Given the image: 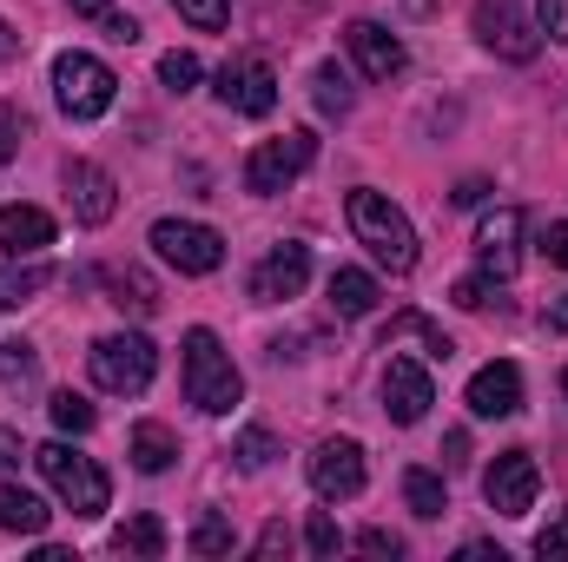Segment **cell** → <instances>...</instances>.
<instances>
[{
  "instance_id": "cell-1",
  "label": "cell",
  "mask_w": 568,
  "mask_h": 562,
  "mask_svg": "<svg viewBox=\"0 0 568 562\" xmlns=\"http://www.w3.org/2000/svg\"><path fill=\"white\" fill-rule=\"evenodd\" d=\"M185 404L192 411H205V418H232L239 411V398H245V378H239V364H232V351L219 344V331H205V324H192L185 331Z\"/></svg>"
},
{
  "instance_id": "cell-2",
  "label": "cell",
  "mask_w": 568,
  "mask_h": 562,
  "mask_svg": "<svg viewBox=\"0 0 568 562\" xmlns=\"http://www.w3.org/2000/svg\"><path fill=\"white\" fill-rule=\"evenodd\" d=\"M344 212H351L357 245H371V259H377L384 272H410V265H417V225H410V219H404L384 192L357 185V192L344 199Z\"/></svg>"
},
{
  "instance_id": "cell-3",
  "label": "cell",
  "mask_w": 568,
  "mask_h": 562,
  "mask_svg": "<svg viewBox=\"0 0 568 562\" xmlns=\"http://www.w3.org/2000/svg\"><path fill=\"white\" fill-rule=\"evenodd\" d=\"M33 463H40V476L53 483V496L73 510V516H106V503H113V483H106V470L93 463V456H80L73 443H40L33 450Z\"/></svg>"
},
{
  "instance_id": "cell-4",
  "label": "cell",
  "mask_w": 568,
  "mask_h": 562,
  "mask_svg": "<svg viewBox=\"0 0 568 562\" xmlns=\"http://www.w3.org/2000/svg\"><path fill=\"white\" fill-rule=\"evenodd\" d=\"M53 100H60V113L67 120H100V113H113V100H120V80H113V67L106 60H93V53H60L53 60Z\"/></svg>"
},
{
  "instance_id": "cell-5",
  "label": "cell",
  "mask_w": 568,
  "mask_h": 562,
  "mask_svg": "<svg viewBox=\"0 0 568 562\" xmlns=\"http://www.w3.org/2000/svg\"><path fill=\"white\" fill-rule=\"evenodd\" d=\"M87 371H93L100 391L140 398L145 384H152V371H159V351H152V338H140V331H113V338H100L87 351Z\"/></svg>"
},
{
  "instance_id": "cell-6",
  "label": "cell",
  "mask_w": 568,
  "mask_h": 562,
  "mask_svg": "<svg viewBox=\"0 0 568 562\" xmlns=\"http://www.w3.org/2000/svg\"><path fill=\"white\" fill-rule=\"evenodd\" d=\"M152 252H159L172 272H185V279H205V272L225 265V239H219L212 225H199V219H159V225H152Z\"/></svg>"
},
{
  "instance_id": "cell-7",
  "label": "cell",
  "mask_w": 568,
  "mask_h": 562,
  "mask_svg": "<svg viewBox=\"0 0 568 562\" xmlns=\"http://www.w3.org/2000/svg\"><path fill=\"white\" fill-rule=\"evenodd\" d=\"M311 159H317V140H311L304 127H297V133H284V140L252 145V159H245V192L272 199V192H284L291 179H304V172H311Z\"/></svg>"
},
{
  "instance_id": "cell-8",
  "label": "cell",
  "mask_w": 568,
  "mask_h": 562,
  "mask_svg": "<svg viewBox=\"0 0 568 562\" xmlns=\"http://www.w3.org/2000/svg\"><path fill=\"white\" fill-rule=\"evenodd\" d=\"M371 483V463H364V443L357 436H324L317 450H311V490L324 496V503H344V496H357Z\"/></svg>"
},
{
  "instance_id": "cell-9",
  "label": "cell",
  "mask_w": 568,
  "mask_h": 562,
  "mask_svg": "<svg viewBox=\"0 0 568 562\" xmlns=\"http://www.w3.org/2000/svg\"><path fill=\"white\" fill-rule=\"evenodd\" d=\"M476 40H483L496 60H516V67L542 53V27H529L516 0H476Z\"/></svg>"
},
{
  "instance_id": "cell-10",
  "label": "cell",
  "mask_w": 568,
  "mask_h": 562,
  "mask_svg": "<svg viewBox=\"0 0 568 562\" xmlns=\"http://www.w3.org/2000/svg\"><path fill=\"white\" fill-rule=\"evenodd\" d=\"M536 490H542V470L529 450H503L489 470H483V496L496 516H529L536 510Z\"/></svg>"
},
{
  "instance_id": "cell-11",
  "label": "cell",
  "mask_w": 568,
  "mask_h": 562,
  "mask_svg": "<svg viewBox=\"0 0 568 562\" xmlns=\"http://www.w3.org/2000/svg\"><path fill=\"white\" fill-rule=\"evenodd\" d=\"M219 100L232 107V113H245V120H265L272 107H278V73H272V60H225L219 67Z\"/></svg>"
},
{
  "instance_id": "cell-12",
  "label": "cell",
  "mask_w": 568,
  "mask_h": 562,
  "mask_svg": "<svg viewBox=\"0 0 568 562\" xmlns=\"http://www.w3.org/2000/svg\"><path fill=\"white\" fill-rule=\"evenodd\" d=\"M476 265H483V279H496V284L516 279V265H523V212L516 205L483 212V225H476Z\"/></svg>"
},
{
  "instance_id": "cell-13",
  "label": "cell",
  "mask_w": 568,
  "mask_h": 562,
  "mask_svg": "<svg viewBox=\"0 0 568 562\" xmlns=\"http://www.w3.org/2000/svg\"><path fill=\"white\" fill-rule=\"evenodd\" d=\"M60 185H67V205H73L80 225H106V219L120 212V185H113V172L93 165V159H67V165H60Z\"/></svg>"
},
{
  "instance_id": "cell-14",
  "label": "cell",
  "mask_w": 568,
  "mask_h": 562,
  "mask_svg": "<svg viewBox=\"0 0 568 562\" xmlns=\"http://www.w3.org/2000/svg\"><path fill=\"white\" fill-rule=\"evenodd\" d=\"M344 47H351V60L364 67V80H397V73L410 67V47H404L384 20H351V27H344Z\"/></svg>"
},
{
  "instance_id": "cell-15",
  "label": "cell",
  "mask_w": 568,
  "mask_h": 562,
  "mask_svg": "<svg viewBox=\"0 0 568 562\" xmlns=\"http://www.w3.org/2000/svg\"><path fill=\"white\" fill-rule=\"evenodd\" d=\"M304 284H311V245L284 239V245H272V252L258 259V272H252V298H258V304H284V298H297Z\"/></svg>"
},
{
  "instance_id": "cell-16",
  "label": "cell",
  "mask_w": 568,
  "mask_h": 562,
  "mask_svg": "<svg viewBox=\"0 0 568 562\" xmlns=\"http://www.w3.org/2000/svg\"><path fill=\"white\" fill-rule=\"evenodd\" d=\"M429 404H436L429 371L417 358H390V364H384V411H390V423H424Z\"/></svg>"
},
{
  "instance_id": "cell-17",
  "label": "cell",
  "mask_w": 568,
  "mask_h": 562,
  "mask_svg": "<svg viewBox=\"0 0 568 562\" xmlns=\"http://www.w3.org/2000/svg\"><path fill=\"white\" fill-rule=\"evenodd\" d=\"M469 411L476 418H516L523 411V371L509 364V358H496V364H483L476 378H469Z\"/></svg>"
},
{
  "instance_id": "cell-18",
  "label": "cell",
  "mask_w": 568,
  "mask_h": 562,
  "mask_svg": "<svg viewBox=\"0 0 568 562\" xmlns=\"http://www.w3.org/2000/svg\"><path fill=\"white\" fill-rule=\"evenodd\" d=\"M0 245L7 259H40L53 245V219L40 205H0Z\"/></svg>"
},
{
  "instance_id": "cell-19",
  "label": "cell",
  "mask_w": 568,
  "mask_h": 562,
  "mask_svg": "<svg viewBox=\"0 0 568 562\" xmlns=\"http://www.w3.org/2000/svg\"><path fill=\"white\" fill-rule=\"evenodd\" d=\"M100 284H106V304H120L126 318H152L159 311V284L145 279L140 265H106Z\"/></svg>"
},
{
  "instance_id": "cell-20",
  "label": "cell",
  "mask_w": 568,
  "mask_h": 562,
  "mask_svg": "<svg viewBox=\"0 0 568 562\" xmlns=\"http://www.w3.org/2000/svg\"><path fill=\"white\" fill-rule=\"evenodd\" d=\"M397 344H424L429 364H449V358H456V344H449V338L429 324L424 311H397V318L384 324V351H397Z\"/></svg>"
},
{
  "instance_id": "cell-21",
  "label": "cell",
  "mask_w": 568,
  "mask_h": 562,
  "mask_svg": "<svg viewBox=\"0 0 568 562\" xmlns=\"http://www.w3.org/2000/svg\"><path fill=\"white\" fill-rule=\"evenodd\" d=\"M47 523H53V510H47L33 490L0 483V530H7V536H47Z\"/></svg>"
},
{
  "instance_id": "cell-22",
  "label": "cell",
  "mask_w": 568,
  "mask_h": 562,
  "mask_svg": "<svg viewBox=\"0 0 568 562\" xmlns=\"http://www.w3.org/2000/svg\"><path fill=\"white\" fill-rule=\"evenodd\" d=\"M126 456H133V470H140V476H165V470H172V456H179V436H172L165 423H133Z\"/></svg>"
},
{
  "instance_id": "cell-23",
  "label": "cell",
  "mask_w": 568,
  "mask_h": 562,
  "mask_svg": "<svg viewBox=\"0 0 568 562\" xmlns=\"http://www.w3.org/2000/svg\"><path fill=\"white\" fill-rule=\"evenodd\" d=\"M47 284H53V265H40V259H13V265H0V311L33 304Z\"/></svg>"
},
{
  "instance_id": "cell-24",
  "label": "cell",
  "mask_w": 568,
  "mask_h": 562,
  "mask_svg": "<svg viewBox=\"0 0 568 562\" xmlns=\"http://www.w3.org/2000/svg\"><path fill=\"white\" fill-rule=\"evenodd\" d=\"M331 304H337V318H371L377 311V279L357 272V265H337L331 272Z\"/></svg>"
},
{
  "instance_id": "cell-25",
  "label": "cell",
  "mask_w": 568,
  "mask_h": 562,
  "mask_svg": "<svg viewBox=\"0 0 568 562\" xmlns=\"http://www.w3.org/2000/svg\"><path fill=\"white\" fill-rule=\"evenodd\" d=\"M113 550H120V556H165V523H159V516H133V523H120V530H113Z\"/></svg>"
},
{
  "instance_id": "cell-26",
  "label": "cell",
  "mask_w": 568,
  "mask_h": 562,
  "mask_svg": "<svg viewBox=\"0 0 568 562\" xmlns=\"http://www.w3.org/2000/svg\"><path fill=\"white\" fill-rule=\"evenodd\" d=\"M404 503H410L424 523H436V516L449 510V490H443V476H436V470H404Z\"/></svg>"
},
{
  "instance_id": "cell-27",
  "label": "cell",
  "mask_w": 568,
  "mask_h": 562,
  "mask_svg": "<svg viewBox=\"0 0 568 562\" xmlns=\"http://www.w3.org/2000/svg\"><path fill=\"white\" fill-rule=\"evenodd\" d=\"M311 100H317V113H351V73L337 67V60H324L317 73H311Z\"/></svg>"
},
{
  "instance_id": "cell-28",
  "label": "cell",
  "mask_w": 568,
  "mask_h": 562,
  "mask_svg": "<svg viewBox=\"0 0 568 562\" xmlns=\"http://www.w3.org/2000/svg\"><path fill=\"white\" fill-rule=\"evenodd\" d=\"M0 384H7V391L40 384V351H33V344H20V338H7V344H0Z\"/></svg>"
},
{
  "instance_id": "cell-29",
  "label": "cell",
  "mask_w": 568,
  "mask_h": 562,
  "mask_svg": "<svg viewBox=\"0 0 568 562\" xmlns=\"http://www.w3.org/2000/svg\"><path fill=\"white\" fill-rule=\"evenodd\" d=\"M232 456H239V470H265V463L278 456V436H272L265 423H252V430H239V443H232Z\"/></svg>"
},
{
  "instance_id": "cell-30",
  "label": "cell",
  "mask_w": 568,
  "mask_h": 562,
  "mask_svg": "<svg viewBox=\"0 0 568 562\" xmlns=\"http://www.w3.org/2000/svg\"><path fill=\"white\" fill-rule=\"evenodd\" d=\"M232 550H239V536H232L225 516H199L192 523V556H232Z\"/></svg>"
},
{
  "instance_id": "cell-31",
  "label": "cell",
  "mask_w": 568,
  "mask_h": 562,
  "mask_svg": "<svg viewBox=\"0 0 568 562\" xmlns=\"http://www.w3.org/2000/svg\"><path fill=\"white\" fill-rule=\"evenodd\" d=\"M47 411H53V423H60V430H67V436H87V430H93V423H100V411H93V404H87V398H80V391H60V398H53V404H47Z\"/></svg>"
},
{
  "instance_id": "cell-32",
  "label": "cell",
  "mask_w": 568,
  "mask_h": 562,
  "mask_svg": "<svg viewBox=\"0 0 568 562\" xmlns=\"http://www.w3.org/2000/svg\"><path fill=\"white\" fill-rule=\"evenodd\" d=\"M159 80H165V93H192V87H199V53L172 47V53L159 60Z\"/></svg>"
},
{
  "instance_id": "cell-33",
  "label": "cell",
  "mask_w": 568,
  "mask_h": 562,
  "mask_svg": "<svg viewBox=\"0 0 568 562\" xmlns=\"http://www.w3.org/2000/svg\"><path fill=\"white\" fill-rule=\"evenodd\" d=\"M179 7V20H192L199 33H219L225 20H232V0H172Z\"/></svg>"
},
{
  "instance_id": "cell-34",
  "label": "cell",
  "mask_w": 568,
  "mask_h": 562,
  "mask_svg": "<svg viewBox=\"0 0 568 562\" xmlns=\"http://www.w3.org/2000/svg\"><path fill=\"white\" fill-rule=\"evenodd\" d=\"M304 543H311V556H337V550H344V530L317 510V516H311V530H304Z\"/></svg>"
},
{
  "instance_id": "cell-35",
  "label": "cell",
  "mask_w": 568,
  "mask_h": 562,
  "mask_svg": "<svg viewBox=\"0 0 568 562\" xmlns=\"http://www.w3.org/2000/svg\"><path fill=\"white\" fill-rule=\"evenodd\" d=\"M489 291H496V279H483V272H476V279H456V284H449V298H456L463 311H489Z\"/></svg>"
},
{
  "instance_id": "cell-36",
  "label": "cell",
  "mask_w": 568,
  "mask_h": 562,
  "mask_svg": "<svg viewBox=\"0 0 568 562\" xmlns=\"http://www.w3.org/2000/svg\"><path fill=\"white\" fill-rule=\"evenodd\" d=\"M536 27H542L556 47H568V0H536Z\"/></svg>"
},
{
  "instance_id": "cell-37",
  "label": "cell",
  "mask_w": 568,
  "mask_h": 562,
  "mask_svg": "<svg viewBox=\"0 0 568 562\" xmlns=\"http://www.w3.org/2000/svg\"><path fill=\"white\" fill-rule=\"evenodd\" d=\"M20 140H27V113L20 107H0V159H13Z\"/></svg>"
},
{
  "instance_id": "cell-38",
  "label": "cell",
  "mask_w": 568,
  "mask_h": 562,
  "mask_svg": "<svg viewBox=\"0 0 568 562\" xmlns=\"http://www.w3.org/2000/svg\"><path fill=\"white\" fill-rule=\"evenodd\" d=\"M27 456H33V450L20 443V430H13V423H0V476H13Z\"/></svg>"
},
{
  "instance_id": "cell-39",
  "label": "cell",
  "mask_w": 568,
  "mask_h": 562,
  "mask_svg": "<svg viewBox=\"0 0 568 562\" xmlns=\"http://www.w3.org/2000/svg\"><path fill=\"white\" fill-rule=\"evenodd\" d=\"M536 556H542V562H562L568 556V516H556V523L536 536Z\"/></svg>"
},
{
  "instance_id": "cell-40",
  "label": "cell",
  "mask_w": 568,
  "mask_h": 562,
  "mask_svg": "<svg viewBox=\"0 0 568 562\" xmlns=\"http://www.w3.org/2000/svg\"><path fill=\"white\" fill-rule=\"evenodd\" d=\"M542 259H549V265H562V272H568V219H556V225L542 232Z\"/></svg>"
},
{
  "instance_id": "cell-41",
  "label": "cell",
  "mask_w": 568,
  "mask_h": 562,
  "mask_svg": "<svg viewBox=\"0 0 568 562\" xmlns=\"http://www.w3.org/2000/svg\"><path fill=\"white\" fill-rule=\"evenodd\" d=\"M357 550H371V556H404V536H390V530H364Z\"/></svg>"
},
{
  "instance_id": "cell-42",
  "label": "cell",
  "mask_w": 568,
  "mask_h": 562,
  "mask_svg": "<svg viewBox=\"0 0 568 562\" xmlns=\"http://www.w3.org/2000/svg\"><path fill=\"white\" fill-rule=\"evenodd\" d=\"M106 40L133 47V40H140V20H126V13H106Z\"/></svg>"
},
{
  "instance_id": "cell-43",
  "label": "cell",
  "mask_w": 568,
  "mask_h": 562,
  "mask_svg": "<svg viewBox=\"0 0 568 562\" xmlns=\"http://www.w3.org/2000/svg\"><path fill=\"white\" fill-rule=\"evenodd\" d=\"M284 550H291V530H284V523H272V530L258 536V556H284Z\"/></svg>"
},
{
  "instance_id": "cell-44",
  "label": "cell",
  "mask_w": 568,
  "mask_h": 562,
  "mask_svg": "<svg viewBox=\"0 0 568 562\" xmlns=\"http://www.w3.org/2000/svg\"><path fill=\"white\" fill-rule=\"evenodd\" d=\"M80 20H93V27H106V13H113V0H67Z\"/></svg>"
},
{
  "instance_id": "cell-45",
  "label": "cell",
  "mask_w": 568,
  "mask_h": 562,
  "mask_svg": "<svg viewBox=\"0 0 568 562\" xmlns=\"http://www.w3.org/2000/svg\"><path fill=\"white\" fill-rule=\"evenodd\" d=\"M443 450H449V456H443V463H449V470H456V463H463V456H469V436H463V430H449V436H443Z\"/></svg>"
},
{
  "instance_id": "cell-46",
  "label": "cell",
  "mask_w": 568,
  "mask_h": 562,
  "mask_svg": "<svg viewBox=\"0 0 568 562\" xmlns=\"http://www.w3.org/2000/svg\"><path fill=\"white\" fill-rule=\"evenodd\" d=\"M463 562H503L496 543H463Z\"/></svg>"
},
{
  "instance_id": "cell-47",
  "label": "cell",
  "mask_w": 568,
  "mask_h": 562,
  "mask_svg": "<svg viewBox=\"0 0 568 562\" xmlns=\"http://www.w3.org/2000/svg\"><path fill=\"white\" fill-rule=\"evenodd\" d=\"M483 192H489V185H483V179H463V185H456V205H476V199H483Z\"/></svg>"
},
{
  "instance_id": "cell-48",
  "label": "cell",
  "mask_w": 568,
  "mask_h": 562,
  "mask_svg": "<svg viewBox=\"0 0 568 562\" xmlns=\"http://www.w3.org/2000/svg\"><path fill=\"white\" fill-rule=\"evenodd\" d=\"M13 53H20V33H13V27H7V20H0V67H7V60H13Z\"/></svg>"
},
{
  "instance_id": "cell-49",
  "label": "cell",
  "mask_w": 568,
  "mask_h": 562,
  "mask_svg": "<svg viewBox=\"0 0 568 562\" xmlns=\"http://www.w3.org/2000/svg\"><path fill=\"white\" fill-rule=\"evenodd\" d=\"M549 331H568V298H556V304H549Z\"/></svg>"
},
{
  "instance_id": "cell-50",
  "label": "cell",
  "mask_w": 568,
  "mask_h": 562,
  "mask_svg": "<svg viewBox=\"0 0 568 562\" xmlns=\"http://www.w3.org/2000/svg\"><path fill=\"white\" fill-rule=\"evenodd\" d=\"M562 398H568V371H562Z\"/></svg>"
}]
</instances>
